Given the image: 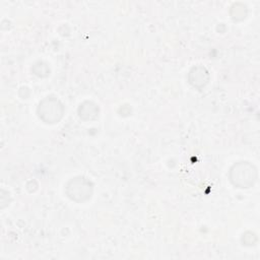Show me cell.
Listing matches in <instances>:
<instances>
[{
    "label": "cell",
    "instance_id": "1",
    "mask_svg": "<svg viewBox=\"0 0 260 260\" xmlns=\"http://www.w3.org/2000/svg\"><path fill=\"white\" fill-rule=\"evenodd\" d=\"M63 113V108L57 99L48 96L43 100L38 108V114L41 119L46 123H56L58 122Z\"/></svg>",
    "mask_w": 260,
    "mask_h": 260
}]
</instances>
